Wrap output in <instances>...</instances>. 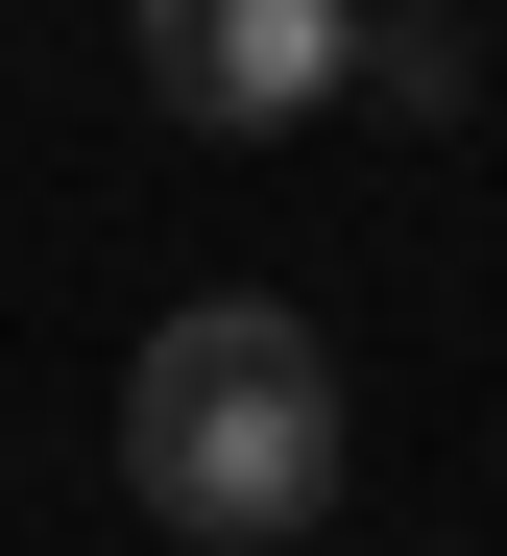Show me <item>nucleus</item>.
Segmentation results:
<instances>
[{
  "label": "nucleus",
  "instance_id": "f257e3e1",
  "mask_svg": "<svg viewBox=\"0 0 507 556\" xmlns=\"http://www.w3.org/2000/svg\"><path fill=\"white\" fill-rule=\"evenodd\" d=\"M122 484L169 508V556H266L339 508V339L290 291H193L122 363Z\"/></svg>",
  "mask_w": 507,
  "mask_h": 556
},
{
  "label": "nucleus",
  "instance_id": "f03ea898",
  "mask_svg": "<svg viewBox=\"0 0 507 556\" xmlns=\"http://www.w3.org/2000/svg\"><path fill=\"white\" fill-rule=\"evenodd\" d=\"M122 49H145V98H169V122H218V146L363 98V0H122Z\"/></svg>",
  "mask_w": 507,
  "mask_h": 556
}]
</instances>
